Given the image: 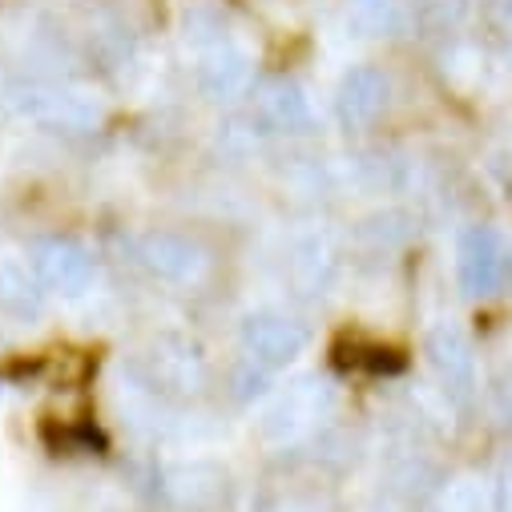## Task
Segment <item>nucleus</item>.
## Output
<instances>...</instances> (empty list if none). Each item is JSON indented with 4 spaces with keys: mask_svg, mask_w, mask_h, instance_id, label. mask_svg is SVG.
Segmentation results:
<instances>
[{
    "mask_svg": "<svg viewBox=\"0 0 512 512\" xmlns=\"http://www.w3.org/2000/svg\"><path fill=\"white\" fill-rule=\"evenodd\" d=\"M238 339H242V355L263 363L267 371L275 367H287L295 363L303 351H307V327L283 311H254L242 319L238 327Z\"/></svg>",
    "mask_w": 512,
    "mask_h": 512,
    "instance_id": "f257e3e1",
    "label": "nucleus"
},
{
    "mask_svg": "<svg viewBox=\"0 0 512 512\" xmlns=\"http://www.w3.org/2000/svg\"><path fill=\"white\" fill-rule=\"evenodd\" d=\"M29 267L37 283L53 295H81L97 275L93 254L73 238H37L29 246Z\"/></svg>",
    "mask_w": 512,
    "mask_h": 512,
    "instance_id": "f03ea898",
    "label": "nucleus"
},
{
    "mask_svg": "<svg viewBox=\"0 0 512 512\" xmlns=\"http://www.w3.org/2000/svg\"><path fill=\"white\" fill-rule=\"evenodd\" d=\"M512 279V254L504 246V238L488 226H472L460 238V283L468 295L488 299L500 295Z\"/></svg>",
    "mask_w": 512,
    "mask_h": 512,
    "instance_id": "7ed1b4c3",
    "label": "nucleus"
},
{
    "mask_svg": "<svg viewBox=\"0 0 512 512\" xmlns=\"http://www.w3.org/2000/svg\"><path fill=\"white\" fill-rule=\"evenodd\" d=\"M21 109L61 134H89L101 125V105L81 89H57V85H29L21 97Z\"/></svg>",
    "mask_w": 512,
    "mask_h": 512,
    "instance_id": "20e7f679",
    "label": "nucleus"
},
{
    "mask_svg": "<svg viewBox=\"0 0 512 512\" xmlns=\"http://www.w3.org/2000/svg\"><path fill=\"white\" fill-rule=\"evenodd\" d=\"M138 259L162 283H190L206 271V250L190 234H178V230L146 234L142 246H138Z\"/></svg>",
    "mask_w": 512,
    "mask_h": 512,
    "instance_id": "39448f33",
    "label": "nucleus"
},
{
    "mask_svg": "<svg viewBox=\"0 0 512 512\" xmlns=\"http://www.w3.org/2000/svg\"><path fill=\"white\" fill-rule=\"evenodd\" d=\"M388 97H392L388 77H383L379 69H371V65H359L339 81V97H335L339 121L347 125V130H367V125H375L383 117Z\"/></svg>",
    "mask_w": 512,
    "mask_h": 512,
    "instance_id": "423d86ee",
    "label": "nucleus"
},
{
    "mask_svg": "<svg viewBox=\"0 0 512 512\" xmlns=\"http://www.w3.org/2000/svg\"><path fill=\"white\" fill-rule=\"evenodd\" d=\"M254 121L263 134H303L311 125V101L291 81H271L254 97Z\"/></svg>",
    "mask_w": 512,
    "mask_h": 512,
    "instance_id": "0eeeda50",
    "label": "nucleus"
},
{
    "mask_svg": "<svg viewBox=\"0 0 512 512\" xmlns=\"http://www.w3.org/2000/svg\"><path fill=\"white\" fill-rule=\"evenodd\" d=\"M198 85H202V93L214 97V101H234V97H242V93L250 89V61H246V53H238V49H230V45L210 49L206 61H202V69H198Z\"/></svg>",
    "mask_w": 512,
    "mask_h": 512,
    "instance_id": "6e6552de",
    "label": "nucleus"
},
{
    "mask_svg": "<svg viewBox=\"0 0 512 512\" xmlns=\"http://www.w3.org/2000/svg\"><path fill=\"white\" fill-rule=\"evenodd\" d=\"M0 307L13 319L33 323L45 307V287L37 283L33 267L25 259H0Z\"/></svg>",
    "mask_w": 512,
    "mask_h": 512,
    "instance_id": "1a4fd4ad",
    "label": "nucleus"
},
{
    "mask_svg": "<svg viewBox=\"0 0 512 512\" xmlns=\"http://www.w3.org/2000/svg\"><path fill=\"white\" fill-rule=\"evenodd\" d=\"M331 359H335V367H343V371H367V375H400V371H404V355H400L396 347L375 343V339H363V335H343V339H335Z\"/></svg>",
    "mask_w": 512,
    "mask_h": 512,
    "instance_id": "9d476101",
    "label": "nucleus"
},
{
    "mask_svg": "<svg viewBox=\"0 0 512 512\" xmlns=\"http://www.w3.org/2000/svg\"><path fill=\"white\" fill-rule=\"evenodd\" d=\"M428 355H432L440 379L448 383L452 392H468V388H472V347H468L464 331H456V327H448V323L436 327V331L428 335Z\"/></svg>",
    "mask_w": 512,
    "mask_h": 512,
    "instance_id": "9b49d317",
    "label": "nucleus"
},
{
    "mask_svg": "<svg viewBox=\"0 0 512 512\" xmlns=\"http://www.w3.org/2000/svg\"><path fill=\"white\" fill-rule=\"evenodd\" d=\"M150 367H154V379L162 383L166 392H198L202 388V355L186 343H162L154 355H150Z\"/></svg>",
    "mask_w": 512,
    "mask_h": 512,
    "instance_id": "f8f14e48",
    "label": "nucleus"
},
{
    "mask_svg": "<svg viewBox=\"0 0 512 512\" xmlns=\"http://www.w3.org/2000/svg\"><path fill=\"white\" fill-rule=\"evenodd\" d=\"M162 492L174 500V504H210L218 492H222V476L210 468V464H178L162 476Z\"/></svg>",
    "mask_w": 512,
    "mask_h": 512,
    "instance_id": "ddd939ff",
    "label": "nucleus"
},
{
    "mask_svg": "<svg viewBox=\"0 0 512 512\" xmlns=\"http://www.w3.org/2000/svg\"><path fill=\"white\" fill-rule=\"evenodd\" d=\"M351 25L363 33H383L396 21V0H351Z\"/></svg>",
    "mask_w": 512,
    "mask_h": 512,
    "instance_id": "4468645a",
    "label": "nucleus"
},
{
    "mask_svg": "<svg viewBox=\"0 0 512 512\" xmlns=\"http://www.w3.org/2000/svg\"><path fill=\"white\" fill-rule=\"evenodd\" d=\"M53 448L57 452H93V448H101V436L85 424H61V436L53 440Z\"/></svg>",
    "mask_w": 512,
    "mask_h": 512,
    "instance_id": "2eb2a0df",
    "label": "nucleus"
}]
</instances>
